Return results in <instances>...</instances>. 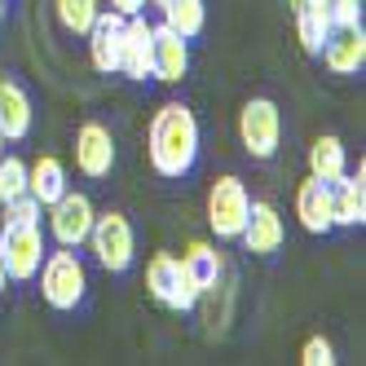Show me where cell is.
I'll return each mask as SVG.
<instances>
[{"instance_id":"obj_16","label":"cell","mask_w":366,"mask_h":366,"mask_svg":"<svg viewBox=\"0 0 366 366\" xmlns=\"http://www.w3.org/2000/svg\"><path fill=\"white\" fill-rule=\"evenodd\" d=\"M292 18H296V40L309 58H318L322 40L331 36V0H292Z\"/></svg>"},{"instance_id":"obj_22","label":"cell","mask_w":366,"mask_h":366,"mask_svg":"<svg viewBox=\"0 0 366 366\" xmlns=\"http://www.w3.org/2000/svg\"><path fill=\"white\" fill-rule=\"evenodd\" d=\"M164 27H172L181 40H194L207 27V5L203 0H164Z\"/></svg>"},{"instance_id":"obj_15","label":"cell","mask_w":366,"mask_h":366,"mask_svg":"<svg viewBox=\"0 0 366 366\" xmlns=\"http://www.w3.org/2000/svg\"><path fill=\"white\" fill-rule=\"evenodd\" d=\"M190 71V40H181L172 27H154V80L164 84H181Z\"/></svg>"},{"instance_id":"obj_7","label":"cell","mask_w":366,"mask_h":366,"mask_svg":"<svg viewBox=\"0 0 366 366\" xmlns=\"http://www.w3.org/2000/svg\"><path fill=\"white\" fill-rule=\"evenodd\" d=\"M247 212H252V194L239 177H217L212 190H207V225H212L217 239L234 243L247 225Z\"/></svg>"},{"instance_id":"obj_32","label":"cell","mask_w":366,"mask_h":366,"mask_svg":"<svg viewBox=\"0 0 366 366\" xmlns=\"http://www.w3.org/2000/svg\"><path fill=\"white\" fill-rule=\"evenodd\" d=\"M154 5H164V0H154Z\"/></svg>"},{"instance_id":"obj_33","label":"cell","mask_w":366,"mask_h":366,"mask_svg":"<svg viewBox=\"0 0 366 366\" xmlns=\"http://www.w3.org/2000/svg\"><path fill=\"white\" fill-rule=\"evenodd\" d=\"M0 221H5V217H0Z\"/></svg>"},{"instance_id":"obj_4","label":"cell","mask_w":366,"mask_h":366,"mask_svg":"<svg viewBox=\"0 0 366 366\" xmlns=\"http://www.w3.org/2000/svg\"><path fill=\"white\" fill-rule=\"evenodd\" d=\"M239 142L252 159H274L282 146V111L274 97H247L239 111Z\"/></svg>"},{"instance_id":"obj_29","label":"cell","mask_w":366,"mask_h":366,"mask_svg":"<svg viewBox=\"0 0 366 366\" xmlns=\"http://www.w3.org/2000/svg\"><path fill=\"white\" fill-rule=\"evenodd\" d=\"M5 282H9V274H5V265H0V296H5Z\"/></svg>"},{"instance_id":"obj_25","label":"cell","mask_w":366,"mask_h":366,"mask_svg":"<svg viewBox=\"0 0 366 366\" xmlns=\"http://www.w3.org/2000/svg\"><path fill=\"white\" fill-rule=\"evenodd\" d=\"M0 212H5V221H18V225H40V212H44V207H40L31 194H18L14 203L0 207Z\"/></svg>"},{"instance_id":"obj_27","label":"cell","mask_w":366,"mask_h":366,"mask_svg":"<svg viewBox=\"0 0 366 366\" xmlns=\"http://www.w3.org/2000/svg\"><path fill=\"white\" fill-rule=\"evenodd\" d=\"M331 27H362V0H331Z\"/></svg>"},{"instance_id":"obj_5","label":"cell","mask_w":366,"mask_h":366,"mask_svg":"<svg viewBox=\"0 0 366 366\" xmlns=\"http://www.w3.org/2000/svg\"><path fill=\"white\" fill-rule=\"evenodd\" d=\"M44 229L40 225H18L0 221V265H5L9 282H31L40 260H44Z\"/></svg>"},{"instance_id":"obj_17","label":"cell","mask_w":366,"mask_h":366,"mask_svg":"<svg viewBox=\"0 0 366 366\" xmlns=\"http://www.w3.org/2000/svg\"><path fill=\"white\" fill-rule=\"evenodd\" d=\"M296 217H300V229H309V234H331L335 229V221H331V186L327 181H318V177L300 181Z\"/></svg>"},{"instance_id":"obj_21","label":"cell","mask_w":366,"mask_h":366,"mask_svg":"<svg viewBox=\"0 0 366 366\" xmlns=\"http://www.w3.org/2000/svg\"><path fill=\"white\" fill-rule=\"evenodd\" d=\"M349 172V150H345V142H340L335 133H327V137H318L309 146V177H318V181H340Z\"/></svg>"},{"instance_id":"obj_10","label":"cell","mask_w":366,"mask_h":366,"mask_svg":"<svg viewBox=\"0 0 366 366\" xmlns=\"http://www.w3.org/2000/svg\"><path fill=\"white\" fill-rule=\"evenodd\" d=\"M75 168H80L89 181H102V177H111L115 168V137H111V128L107 124H80V133H75Z\"/></svg>"},{"instance_id":"obj_19","label":"cell","mask_w":366,"mask_h":366,"mask_svg":"<svg viewBox=\"0 0 366 366\" xmlns=\"http://www.w3.org/2000/svg\"><path fill=\"white\" fill-rule=\"evenodd\" d=\"M181 265H186L190 282L199 287V296H203V292H217L221 278H225V256H221L212 243H203V239L186 243V252H181Z\"/></svg>"},{"instance_id":"obj_28","label":"cell","mask_w":366,"mask_h":366,"mask_svg":"<svg viewBox=\"0 0 366 366\" xmlns=\"http://www.w3.org/2000/svg\"><path fill=\"white\" fill-rule=\"evenodd\" d=\"M111 9H115V14H124V18H133V14H142V9H146V0H111Z\"/></svg>"},{"instance_id":"obj_30","label":"cell","mask_w":366,"mask_h":366,"mask_svg":"<svg viewBox=\"0 0 366 366\" xmlns=\"http://www.w3.org/2000/svg\"><path fill=\"white\" fill-rule=\"evenodd\" d=\"M5 142H9V137H5V128H0V154H5Z\"/></svg>"},{"instance_id":"obj_3","label":"cell","mask_w":366,"mask_h":366,"mask_svg":"<svg viewBox=\"0 0 366 366\" xmlns=\"http://www.w3.org/2000/svg\"><path fill=\"white\" fill-rule=\"evenodd\" d=\"M84 243H89L93 260L107 274H128L133 260H137V234H133V225H128L124 212H97Z\"/></svg>"},{"instance_id":"obj_6","label":"cell","mask_w":366,"mask_h":366,"mask_svg":"<svg viewBox=\"0 0 366 366\" xmlns=\"http://www.w3.org/2000/svg\"><path fill=\"white\" fill-rule=\"evenodd\" d=\"M146 287H150V296L159 300L164 309H172V313H190L203 300L199 287L186 274V265H181V256H172V252H159L146 265Z\"/></svg>"},{"instance_id":"obj_13","label":"cell","mask_w":366,"mask_h":366,"mask_svg":"<svg viewBox=\"0 0 366 366\" xmlns=\"http://www.w3.org/2000/svg\"><path fill=\"white\" fill-rule=\"evenodd\" d=\"M119 36H124V14L102 9L93 18V27H89V62H93V71H102V75L119 71Z\"/></svg>"},{"instance_id":"obj_9","label":"cell","mask_w":366,"mask_h":366,"mask_svg":"<svg viewBox=\"0 0 366 366\" xmlns=\"http://www.w3.org/2000/svg\"><path fill=\"white\" fill-rule=\"evenodd\" d=\"M124 80H150L154 75V27L133 14V18H124V36H119V71Z\"/></svg>"},{"instance_id":"obj_8","label":"cell","mask_w":366,"mask_h":366,"mask_svg":"<svg viewBox=\"0 0 366 366\" xmlns=\"http://www.w3.org/2000/svg\"><path fill=\"white\" fill-rule=\"evenodd\" d=\"M44 217H49V234H54V243H58V247H84L89 229H93V217H97V207H93L89 194L66 190V194H58L54 203L44 207Z\"/></svg>"},{"instance_id":"obj_18","label":"cell","mask_w":366,"mask_h":366,"mask_svg":"<svg viewBox=\"0 0 366 366\" xmlns=\"http://www.w3.org/2000/svg\"><path fill=\"white\" fill-rule=\"evenodd\" d=\"M31 93L22 89L18 80H0V128H5V137L9 142H22L31 133Z\"/></svg>"},{"instance_id":"obj_31","label":"cell","mask_w":366,"mask_h":366,"mask_svg":"<svg viewBox=\"0 0 366 366\" xmlns=\"http://www.w3.org/2000/svg\"><path fill=\"white\" fill-rule=\"evenodd\" d=\"M0 22H5V0H0Z\"/></svg>"},{"instance_id":"obj_2","label":"cell","mask_w":366,"mask_h":366,"mask_svg":"<svg viewBox=\"0 0 366 366\" xmlns=\"http://www.w3.org/2000/svg\"><path fill=\"white\" fill-rule=\"evenodd\" d=\"M36 278H40V296H44V305H49V309L71 313V309H80V305H84V292H89V269H84V260L75 256V247L44 252Z\"/></svg>"},{"instance_id":"obj_1","label":"cell","mask_w":366,"mask_h":366,"mask_svg":"<svg viewBox=\"0 0 366 366\" xmlns=\"http://www.w3.org/2000/svg\"><path fill=\"white\" fill-rule=\"evenodd\" d=\"M146 154H150V168L168 181H181V177L194 172V164H199V119L186 102H164L150 115Z\"/></svg>"},{"instance_id":"obj_24","label":"cell","mask_w":366,"mask_h":366,"mask_svg":"<svg viewBox=\"0 0 366 366\" xmlns=\"http://www.w3.org/2000/svg\"><path fill=\"white\" fill-rule=\"evenodd\" d=\"M27 194V164L18 154H0V207Z\"/></svg>"},{"instance_id":"obj_11","label":"cell","mask_w":366,"mask_h":366,"mask_svg":"<svg viewBox=\"0 0 366 366\" xmlns=\"http://www.w3.org/2000/svg\"><path fill=\"white\" fill-rule=\"evenodd\" d=\"M282 239H287V225L278 217V207L265 203V199H256L252 203V212H247V225L239 234V243L252 252V256H274L282 252Z\"/></svg>"},{"instance_id":"obj_23","label":"cell","mask_w":366,"mask_h":366,"mask_svg":"<svg viewBox=\"0 0 366 366\" xmlns=\"http://www.w3.org/2000/svg\"><path fill=\"white\" fill-rule=\"evenodd\" d=\"M54 14L66 36H89L93 18L102 14V0H54Z\"/></svg>"},{"instance_id":"obj_26","label":"cell","mask_w":366,"mask_h":366,"mask_svg":"<svg viewBox=\"0 0 366 366\" xmlns=\"http://www.w3.org/2000/svg\"><path fill=\"white\" fill-rule=\"evenodd\" d=\"M300 362H305V366H335L331 340H327V335H309V340H305V349H300Z\"/></svg>"},{"instance_id":"obj_14","label":"cell","mask_w":366,"mask_h":366,"mask_svg":"<svg viewBox=\"0 0 366 366\" xmlns=\"http://www.w3.org/2000/svg\"><path fill=\"white\" fill-rule=\"evenodd\" d=\"M331 221L335 229H353L366 221V168L357 164V172H345L340 181H331Z\"/></svg>"},{"instance_id":"obj_12","label":"cell","mask_w":366,"mask_h":366,"mask_svg":"<svg viewBox=\"0 0 366 366\" xmlns=\"http://www.w3.org/2000/svg\"><path fill=\"white\" fill-rule=\"evenodd\" d=\"M318 58L327 62L331 75H357L366 66V31L362 27H331Z\"/></svg>"},{"instance_id":"obj_20","label":"cell","mask_w":366,"mask_h":366,"mask_svg":"<svg viewBox=\"0 0 366 366\" xmlns=\"http://www.w3.org/2000/svg\"><path fill=\"white\" fill-rule=\"evenodd\" d=\"M71 190V181H66V164L58 159V154H40L36 164H27V194L40 203V207H49L58 194H66Z\"/></svg>"}]
</instances>
